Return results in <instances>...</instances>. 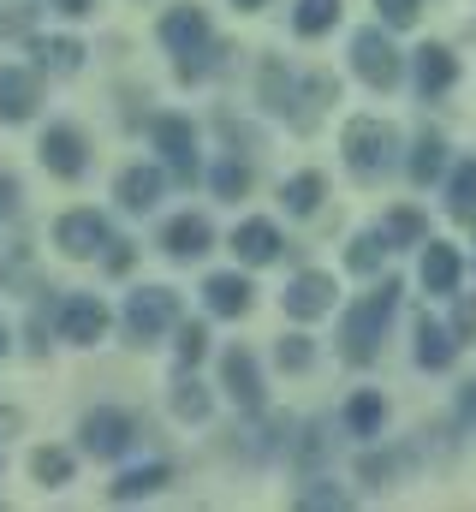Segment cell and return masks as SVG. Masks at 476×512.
Listing matches in <instances>:
<instances>
[{
	"label": "cell",
	"instance_id": "6da1fadb",
	"mask_svg": "<svg viewBox=\"0 0 476 512\" xmlns=\"http://www.w3.org/2000/svg\"><path fill=\"white\" fill-rule=\"evenodd\" d=\"M399 310V280H381L375 292H363L352 310H346V328H340V358L346 364H369L381 352V334Z\"/></svg>",
	"mask_w": 476,
	"mask_h": 512
},
{
	"label": "cell",
	"instance_id": "7a4b0ae2",
	"mask_svg": "<svg viewBox=\"0 0 476 512\" xmlns=\"http://www.w3.org/2000/svg\"><path fill=\"white\" fill-rule=\"evenodd\" d=\"M393 149H399V137L387 120H346V167L357 179H381L393 167Z\"/></svg>",
	"mask_w": 476,
	"mask_h": 512
},
{
	"label": "cell",
	"instance_id": "3957f363",
	"mask_svg": "<svg viewBox=\"0 0 476 512\" xmlns=\"http://www.w3.org/2000/svg\"><path fill=\"white\" fill-rule=\"evenodd\" d=\"M179 322V292L173 286H143V292H131V310H125V328H131V340H161L167 328Z\"/></svg>",
	"mask_w": 476,
	"mask_h": 512
},
{
	"label": "cell",
	"instance_id": "277c9868",
	"mask_svg": "<svg viewBox=\"0 0 476 512\" xmlns=\"http://www.w3.org/2000/svg\"><path fill=\"white\" fill-rule=\"evenodd\" d=\"M54 334L72 340V346H96V340L108 334V304L90 298V292H66V298L54 304Z\"/></svg>",
	"mask_w": 476,
	"mask_h": 512
},
{
	"label": "cell",
	"instance_id": "5b68a950",
	"mask_svg": "<svg viewBox=\"0 0 476 512\" xmlns=\"http://www.w3.org/2000/svg\"><path fill=\"white\" fill-rule=\"evenodd\" d=\"M149 137H155V149L173 161L179 185H197V179H203V167H197V131H191V120H179V114H161V120L149 126Z\"/></svg>",
	"mask_w": 476,
	"mask_h": 512
},
{
	"label": "cell",
	"instance_id": "8992f818",
	"mask_svg": "<svg viewBox=\"0 0 476 512\" xmlns=\"http://www.w3.org/2000/svg\"><path fill=\"white\" fill-rule=\"evenodd\" d=\"M352 66L369 90H393L399 84V54H393V42L381 30H357L352 36Z\"/></svg>",
	"mask_w": 476,
	"mask_h": 512
},
{
	"label": "cell",
	"instance_id": "52a82bcc",
	"mask_svg": "<svg viewBox=\"0 0 476 512\" xmlns=\"http://www.w3.org/2000/svg\"><path fill=\"white\" fill-rule=\"evenodd\" d=\"M42 108V78L30 66H0V126H24Z\"/></svg>",
	"mask_w": 476,
	"mask_h": 512
},
{
	"label": "cell",
	"instance_id": "ba28073f",
	"mask_svg": "<svg viewBox=\"0 0 476 512\" xmlns=\"http://www.w3.org/2000/svg\"><path fill=\"white\" fill-rule=\"evenodd\" d=\"M54 245L66 256H96L102 245H114V239H108V215H96V209L60 215V221H54Z\"/></svg>",
	"mask_w": 476,
	"mask_h": 512
},
{
	"label": "cell",
	"instance_id": "9c48e42d",
	"mask_svg": "<svg viewBox=\"0 0 476 512\" xmlns=\"http://www.w3.org/2000/svg\"><path fill=\"white\" fill-rule=\"evenodd\" d=\"M334 310V280L322 274V268H310V274H298L292 286H286V316L292 322H316V316H328Z\"/></svg>",
	"mask_w": 476,
	"mask_h": 512
},
{
	"label": "cell",
	"instance_id": "30bf717a",
	"mask_svg": "<svg viewBox=\"0 0 476 512\" xmlns=\"http://www.w3.org/2000/svg\"><path fill=\"white\" fill-rule=\"evenodd\" d=\"M78 435H84V453H96V459H119V453L131 447V417H125V411H90Z\"/></svg>",
	"mask_w": 476,
	"mask_h": 512
},
{
	"label": "cell",
	"instance_id": "8fae6325",
	"mask_svg": "<svg viewBox=\"0 0 476 512\" xmlns=\"http://www.w3.org/2000/svg\"><path fill=\"white\" fill-rule=\"evenodd\" d=\"M453 84H459V54H453V48H441V42L417 48V96H423V102H435V96H447Z\"/></svg>",
	"mask_w": 476,
	"mask_h": 512
},
{
	"label": "cell",
	"instance_id": "7c38bea8",
	"mask_svg": "<svg viewBox=\"0 0 476 512\" xmlns=\"http://www.w3.org/2000/svg\"><path fill=\"white\" fill-rule=\"evenodd\" d=\"M84 131H72V126H48L42 131V167L48 173H60V179H78L84 173Z\"/></svg>",
	"mask_w": 476,
	"mask_h": 512
},
{
	"label": "cell",
	"instance_id": "4fadbf2b",
	"mask_svg": "<svg viewBox=\"0 0 476 512\" xmlns=\"http://www.w3.org/2000/svg\"><path fill=\"white\" fill-rule=\"evenodd\" d=\"M155 30H161V42H167L173 54H203V42H209V18H203V6H173Z\"/></svg>",
	"mask_w": 476,
	"mask_h": 512
},
{
	"label": "cell",
	"instance_id": "5bb4252c",
	"mask_svg": "<svg viewBox=\"0 0 476 512\" xmlns=\"http://www.w3.org/2000/svg\"><path fill=\"white\" fill-rule=\"evenodd\" d=\"M233 251L244 268H268V262H280V233H274V221H244L233 233Z\"/></svg>",
	"mask_w": 476,
	"mask_h": 512
},
{
	"label": "cell",
	"instance_id": "9a60e30c",
	"mask_svg": "<svg viewBox=\"0 0 476 512\" xmlns=\"http://www.w3.org/2000/svg\"><path fill=\"white\" fill-rule=\"evenodd\" d=\"M161 245H167V256L191 262V256H203L209 245H215V233H209V221H203V215H179V221H167Z\"/></svg>",
	"mask_w": 476,
	"mask_h": 512
},
{
	"label": "cell",
	"instance_id": "2e32d148",
	"mask_svg": "<svg viewBox=\"0 0 476 512\" xmlns=\"http://www.w3.org/2000/svg\"><path fill=\"white\" fill-rule=\"evenodd\" d=\"M221 376H227V393H233L238 405H262V376H256V358L244 352V346H233L227 352V364H221Z\"/></svg>",
	"mask_w": 476,
	"mask_h": 512
},
{
	"label": "cell",
	"instance_id": "e0dca14e",
	"mask_svg": "<svg viewBox=\"0 0 476 512\" xmlns=\"http://www.w3.org/2000/svg\"><path fill=\"white\" fill-rule=\"evenodd\" d=\"M459 274H465V262H459L453 245H429V251H423V286H429V292H441V298L459 292Z\"/></svg>",
	"mask_w": 476,
	"mask_h": 512
},
{
	"label": "cell",
	"instance_id": "ac0fdd59",
	"mask_svg": "<svg viewBox=\"0 0 476 512\" xmlns=\"http://www.w3.org/2000/svg\"><path fill=\"white\" fill-rule=\"evenodd\" d=\"M250 298H256V292H250V280H238V274H215V280L203 286V304H209L215 316H244Z\"/></svg>",
	"mask_w": 476,
	"mask_h": 512
},
{
	"label": "cell",
	"instance_id": "d6986e66",
	"mask_svg": "<svg viewBox=\"0 0 476 512\" xmlns=\"http://www.w3.org/2000/svg\"><path fill=\"white\" fill-rule=\"evenodd\" d=\"M155 197H161V173H155V167H125V173H119V203H125V209L143 215V209H155Z\"/></svg>",
	"mask_w": 476,
	"mask_h": 512
},
{
	"label": "cell",
	"instance_id": "ffe728a7",
	"mask_svg": "<svg viewBox=\"0 0 476 512\" xmlns=\"http://www.w3.org/2000/svg\"><path fill=\"white\" fill-rule=\"evenodd\" d=\"M167 483V465H137V471H125L119 483H108V501H143V495H155Z\"/></svg>",
	"mask_w": 476,
	"mask_h": 512
},
{
	"label": "cell",
	"instance_id": "44dd1931",
	"mask_svg": "<svg viewBox=\"0 0 476 512\" xmlns=\"http://www.w3.org/2000/svg\"><path fill=\"white\" fill-rule=\"evenodd\" d=\"M322 191H328V179H322V173H292V179H286V191H280V203H286L292 215H316Z\"/></svg>",
	"mask_w": 476,
	"mask_h": 512
},
{
	"label": "cell",
	"instance_id": "7402d4cb",
	"mask_svg": "<svg viewBox=\"0 0 476 512\" xmlns=\"http://www.w3.org/2000/svg\"><path fill=\"white\" fill-rule=\"evenodd\" d=\"M417 364H423V370H447V364H453V334H441L429 316L417 322Z\"/></svg>",
	"mask_w": 476,
	"mask_h": 512
},
{
	"label": "cell",
	"instance_id": "603a6c76",
	"mask_svg": "<svg viewBox=\"0 0 476 512\" xmlns=\"http://www.w3.org/2000/svg\"><path fill=\"white\" fill-rule=\"evenodd\" d=\"M381 417H387V399L375 387H363L352 405H346V429L352 435H381Z\"/></svg>",
	"mask_w": 476,
	"mask_h": 512
},
{
	"label": "cell",
	"instance_id": "cb8c5ba5",
	"mask_svg": "<svg viewBox=\"0 0 476 512\" xmlns=\"http://www.w3.org/2000/svg\"><path fill=\"white\" fill-rule=\"evenodd\" d=\"M423 233H429V221H423V209H393L387 221H381V239L399 251V245H423Z\"/></svg>",
	"mask_w": 476,
	"mask_h": 512
},
{
	"label": "cell",
	"instance_id": "d4e9b609",
	"mask_svg": "<svg viewBox=\"0 0 476 512\" xmlns=\"http://www.w3.org/2000/svg\"><path fill=\"white\" fill-rule=\"evenodd\" d=\"M441 167H447V143L429 131V137H417V155H411V179L417 185H435L441 179Z\"/></svg>",
	"mask_w": 476,
	"mask_h": 512
},
{
	"label": "cell",
	"instance_id": "484cf974",
	"mask_svg": "<svg viewBox=\"0 0 476 512\" xmlns=\"http://www.w3.org/2000/svg\"><path fill=\"white\" fill-rule=\"evenodd\" d=\"M334 18H340V0H298L292 30L298 36H322V30H334Z\"/></svg>",
	"mask_w": 476,
	"mask_h": 512
},
{
	"label": "cell",
	"instance_id": "4316f807",
	"mask_svg": "<svg viewBox=\"0 0 476 512\" xmlns=\"http://www.w3.org/2000/svg\"><path fill=\"white\" fill-rule=\"evenodd\" d=\"M30 471H36L42 489H60V483H72V453H60V447H36Z\"/></svg>",
	"mask_w": 476,
	"mask_h": 512
},
{
	"label": "cell",
	"instance_id": "83f0119b",
	"mask_svg": "<svg viewBox=\"0 0 476 512\" xmlns=\"http://www.w3.org/2000/svg\"><path fill=\"white\" fill-rule=\"evenodd\" d=\"M381 262H387V239L381 233H357L352 245H346V268L352 274H375Z\"/></svg>",
	"mask_w": 476,
	"mask_h": 512
},
{
	"label": "cell",
	"instance_id": "f1b7e54d",
	"mask_svg": "<svg viewBox=\"0 0 476 512\" xmlns=\"http://www.w3.org/2000/svg\"><path fill=\"white\" fill-rule=\"evenodd\" d=\"M292 507H304V512H334V507H352V495H346L340 483H310V489H298V495H292Z\"/></svg>",
	"mask_w": 476,
	"mask_h": 512
},
{
	"label": "cell",
	"instance_id": "f546056e",
	"mask_svg": "<svg viewBox=\"0 0 476 512\" xmlns=\"http://www.w3.org/2000/svg\"><path fill=\"white\" fill-rule=\"evenodd\" d=\"M173 411H179L185 423H203V417H209V393H203V382L179 376V387H173Z\"/></svg>",
	"mask_w": 476,
	"mask_h": 512
},
{
	"label": "cell",
	"instance_id": "4dcf8cb0",
	"mask_svg": "<svg viewBox=\"0 0 476 512\" xmlns=\"http://www.w3.org/2000/svg\"><path fill=\"white\" fill-rule=\"evenodd\" d=\"M36 54H42L48 72H66V78L84 66V42H36Z\"/></svg>",
	"mask_w": 476,
	"mask_h": 512
},
{
	"label": "cell",
	"instance_id": "1f68e13d",
	"mask_svg": "<svg viewBox=\"0 0 476 512\" xmlns=\"http://www.w3.org/2000/svg\"><path fill=\"white\" fill-rule=\"evenodd\" d=\"M203 352H209V328H203V322L179 328V370H191V364H197Z\"/></svg>",
	"mask_w": 476,
	"mask_h": 512
},
{
	"label": "cell",
	"instance_id": "d6a6232c",
	"mask_svg": "<svg viewBox=\"0 0 476 512\" xmlns=\"http://www.w3.org/2000/svg\"><path fill=\"white\" fill-rule=\"evenodd\" d=\"M453 215H476V161H465L453 179Z\"/></svg>",
	"mask_w": 476,
	"mask_h": 512
},
{
	"label": "cell",
	"instance_id": "836d02e7",
	"mask_svg": "<svg viewBox=\"0 0 476 512\" xmlns=\"http://www.w3.org/2000/svg\"><path fill=\"white\" fill-rule=\"evenodd\" d=\"M375 12H381V24H393V30H411L417 24V0H375Z\"/></svg>",
	"mask_w": 476,
	"mask_h": 512
},
{
	"label": "cell",
	"instance_id": "e575fe53",
	"mask_svg": "<svg viewBox=\"0 0 476 512\" xmlns=\"http://www.w3.org/2000/svg\"><path fill=\"white\" fill-rule=\"evenodd\" d=\"M244 185H250V173H244L238 161H227V167H215V191H221L227 203H238V197H244Z\"/></svg>",
	"mask_w": 476,
	"mask_h": 512
},
{
	"label": "cell",
	"instance_id": "d590c367",
	"mask_svg": "<svg viewBox=\"0 0 476 512\" xmlns=\"http://www.w3.org/2000/svg\"><path fill=\"white\" fill-rule=\"evenodd\" d=\"M304 364H310V340H298V334L280 340V370H304Z\"/></svg>",
	"mask_w": 476,
	"mask_h": 512
},
{
	"label": "cell",
	"instance_id": "8d00e7d4",
	"mask_svg": "<svg viewBox=\"0 0 476 512\" xmlns=\"http://www.w3.org/2000/svg\"><path fill=\"white\" fill-rule=\"evenodd\" d=\"M476 334V298H459V310H453V340H471Z\"/></svg>",
	"mask_w": 476,
	"mask_h": 512
},
{
	"label": "cell",
	"instance_id": "74e56055",
	"mask_svg": "<svg viewBox=\"0 0 476 512\" xmlns=\"http://www.w3.org/2000/svg\"><path fill=\"white\" fill-rule=\"evenodd\" d=\"M393 471H399V459H387V453L363 459V483H381V477H393Z\"/></svg>",
	"mask_w": 476,
	"mask_h": 512
},
{
	"label": "cell",
	"instance_id": "f35d334b",
	"mask_svg": "<svg viewBox=\"0 0 476 512\" xmlns=\"http://www.w3.org/2000/svg\"><path fill=\"white\" fill-rule=\"evenodd\" d=\"M131 262H137V251H131L125 239H114V251H108V274H131Z\"/></svg>",
	"mask_w": 476,
	"mask_h": 512
},
{
	"label": "cell",
	"instance_id": "ab89813d",
	"mask_svg": "<svg viewBox=\"0 0 476 512\" xmlns=\"http://www.w3.org/2000/svg\"><path fill=\"white\" fill-rule=\"evenodd\" d=\"M12 203H18V179H12V173H0V221L12 215Z\"/></svg>",
	"mask_w": 476,
	"mask_h": 512
},
{
	"label": "cell",
	"instance_id": "60d3db41",
	"mask_svg": "<svg viewBox=\"0 0 476 512\" xmlns=\"http://www.w3.org/2000/svg\"><path fill=\"white\" fill-rule=\"evenodd\" d=\"M48 12H66V18H84L90 12V0H42Z\"/></svg>",
	"mask_w": 476,
	"mask_h": 512
},
{
	"label": "cell",
	"instance_id": "b9f144b4",
	"mask_svg": "<svg viewBox=\"0 0 476 512\" xmlns=\"http://www.w3.org/2000/svg\"><path fill=\"white\" fill-rule=\"evenodd\" d=\"M465 417L476 423V387H465Z\"/></svg>",
	"mask_w": 476,
	"mask_h": 512
},
{
	"label": "cell",
	"instance_id": "7bdbcfd3",
	"mask_svg": "<svg viewBox=\"0 0 476 512\" xmlns=\"http://www.w3.org/2000/svg\"><path fill=\"white\" fill-rule=\"evenodd\" d=\"M238 12H256V6H268V0H233Z\"/></svg>",
	"mask_w": 476,
	"mask_h": 512
},
{
	"label": "cell",
	"instance_id": "ee69618b",
	"mask_svg": "<svg viewBox=\"0 0 476 512\" xmlns=\"http://www.w3.org/2000/svg\"><path fill=\"white\" fill-rule=\"evenodd\" d=\"M0 352H6V328H0Z\"/></svg>",
	"mask_w": 476,
	"mask_h": 512
}]
</instances>
